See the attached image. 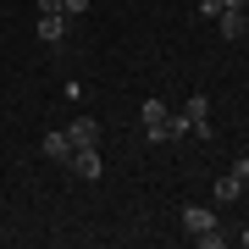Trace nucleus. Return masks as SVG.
Here are the masks:
<instances>
[{"label": "nucleus", "instance_id": "nucleus-1", "mask_svg": "<svg viewBox=\"0 0 249 249\" xmlns=\"http://www.w3.org/2000/svg\"><path fill=\"white\" fill-rule=\"evenodd\" d=\"M139 116H144V139H150V144H178V139L188 133V116L172 111L166 100H144Z\"/></svg>", "mask_w": 249, "mask_h": 249}, {"label": "nucleus", "instance_id": "nucleus-2", "mask_svg": "<svg viewBox=\"0 0 249 249\" xmlns=\"http://www.w3.org/2000/svg\"><path fill=\"white\" fill-rule=\"evenodd\" d=\"M183 116H188V133L211 139V94H188V106H183Z\"/></svg>", "mask_w": 249, "mask_h": 249}, {"label": "nucleus", "instance_id": "nucleus-3", "mask_svg": "<svg viewBox=\"0 0 249 249\" xmlns=\"http://www.w3.org/2000/svg\"><path fill=\"white\" fill-rule=\"evenodd\" d=\"M67 166L78 172V178H89V183H94L100 172H106V160H100V150H94V144H78V150L67 155Z\"/></svg>", "mask_w": 249, "mask_h": 249}, {"label": "nucleus", "instance_id": "nucleus-4", "mask_svg": "<svg viewBox=\"0 0 249 249\" xmlns=\"http://www.w3.org/2000/svg\"><path fill=\"white\" fill-rule=\"evenodd\" d=\"M211 227H222L211 205H183V232L188 238H199V232H211Z\"/></svg>", "mask_w": 249, "mask_h": 249}, {"label": "nucleus", "instance_id": "nucleus-5", "mask_svg": "<svg viewBox=\"0 0 249 249\" xmlns=\"http://www.w3.org/2000/svg\"><path fill=\"white\" fill-rule=\"evenodd\" d=\"M67 22L72 17H61V11H39V39H45V45H61V39H67Z\"/></svg>", "mask_w": 249, "mask_h": 249}, {"label": "nucleus", "instance_id": "nucleus-6", "mask_svg": "<svg viewBox=\"0 0 249 249\" xmlns=\"http://www.w3.org/2000/svg\"><path fill=\"white\" fill-rule=\"evenodd\" d=\"M216 22H222V39H244V34H249L244 6H222V17H216Z\"/></svg>", "mask_w": 249, "mask_h": 249}, {"label": "nucleus", "instance_id": "nucleus-7", "mask_svg": "<svg viewBox=\"0 0 249 249\" xmlns=\"http://www.w3.org/2000/svg\"><path fill=\"white\" fill-rule=\"evenodd\" d=\"M67 139H72V150H78V144H100V122L94 116H78V122L67 127Z\"/></svg>", "mask_w": 249, "mask_h": 249}, {"label": "nucleus", "instance_id": "nucleus-8", "mask_svg": "<svg viewBox=\"0 0 249 249\" xmlns=\"http://www.w3.org/2000/svg\"><path fill=\"white\" fill-rule=\"evenodd\" d=\"M232 199H244V178H238V172L216 178V205H232Z\"/></svg>", "mask_w": 249, "mask_h": 249}, {"label": "nucleus", "instance_id": "nucleus-9", "mask_svg": "<svg viewBox=\"0 0 249 249\" xmlns=\"http://www.w3.org/2000/svg\"><path fill=\"white\" fill-rule=\"evenodd\" d=\"M45 155L67 166V155H72V139H67V127H61V133H45Z\"/></svg>", "mask_w": 249, "mask_h": 249}, {"label": "nucleus", "instance_id": "nucleus-10", "mask_svg": "<svg viewBox=\"0 0 249 249\" xmlns=\"http://www.w3.org/2000/svg\"><path fill=\"white\" fill-rule=\"evenodd\" d=\"M194 244H199V249H222V244H227V232H222V227H211V232H199Z\"/></svg>", "mask_w": 249, "mask_h": 249}, {"label": "nucleus", "instance_id": "nucleus-11", "mask_svg": "<svg viewBox=\"0 0 249 249\" xmlns=\"http://www.w3.org/2000/svg\"><path fill=\"white\" fill-rule=\"evenodd\" d=\"M199 17H205V22H216V17H222V0H199Z\"/></svg>", "mask_w": 249, "mask_h": 249}, {"label": "nucleus", "instance_id": "nucleus-12", "mask_svg": "<svg viewBox=\"0 0 249 249\" xmlns=\"http://www.w3.org/2000/svg\"><path fill=\"white\" fill-rule=\"evenodd\" d=\"M61 11H67V17H83V11H89V0H61Z\"/></svg>", "mask_w": 249, "mask_h": 249}, {"label": "nucleus", "instance_id": "nucleus-13", "mask_svg": "<svg viewBox=\"0 0 249 249\" xmlns=\"http://www.w3.org/2000/svg\"><path fill=\"white\" fill-rule=\"evenodd\" d=\"M39 11H61V0H39ZM61 17H67V11H61Z\"/></svg>", "mask_w": 249, "mask_h": 249}, {"label": "nucleus", "instance_id": "nucleus-14", "mask_svg": "<svg viewBox=\"0 0 249 249\" xmlns=\"http://www.w3.org/2000/svg\"><path fill=\"white\" fill-rule=\"evenodd\" d=\"M222 6H249V0H222Z\"/></svg>", "mask_w": 249, "mask_h": 249}, {"label": "nucleus", "instance_id": "nucleus-15", "mask_svg": "<svg viewBox=\"0 0 249 249\" xmlns=\"http://www.w3.org/2000/svg\"><path fill=\"white\" fill-rule=\"evenodd\" d=\"M238 244H249V227H244V232H238Z\"/></svg>", "mask_w": 249, "mask_h": 249}]
</instances>
